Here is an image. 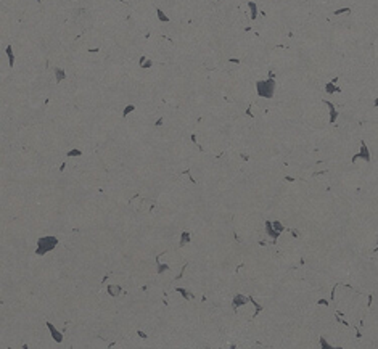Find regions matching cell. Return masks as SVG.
<instances>
[{
  "label": "cell",
  "instance_id": "obj_30",
  "mask_svg": "<svg viewBox=\"0 0 378 349\" xmlns=\"http://www.w3.org/2000/svg\"><path fill=\"white\" fill-rule=\"evenodd\" d=\"M319 304L320 306H328V301L327 299H319Z\"/></svg>",
  "mask_w": 378,
  "mask_h": 349
},
{
  "label": "cell",
  "instance_id": "obj_12",
  "mask_svg": "<svg viewBox=\"0 0 378 349\" xmlns=\"http://www.w3.org/2000/svg\"><path fill=\"white\" fill-rule=\"evenodd\" d=\"M324 103H325V105H327L328 108H330V122H332V124H333V122L336 121V118H338V111H336V108H335V106H333V105H332V103H330V101H327V100H325Z\"/></svg>",
  "mask_w": 378,
  "mask_h": 349
},
{
  "label": "cell",
  "instance_id": "obj_7",
  "mask_svg": "<svg viewBox=\"0 0 378 349\" xmlns=\"http://www.w3.org/2000/svg\"><path fill=\"white\" fill-rule=\"evenodd\" d=\"M106 291H108V295L110 296H113V298H116V296H119V295H122V288L119 287V285H108L106 287Z\"/></svg>",
  "mask_w": 378,
  "mask_h": 349
},
{
  "label": "cell",
  "instance_id": "obj_8",
  "mask_svg": "<svg viewBox=\"0 0 378 349\" xmlns=\"http://www.w3.org/2000/svg\"><path fill=\"white\" fill-rule=\"evenodd\" d=\"M138 66H140L142 69H150L151 66H153V61H151V58L140 57V58H138Z\"/></svg>",
  "mask_w": 378,
  "mask_h": 349
},
{
  "label": "cell",
  "instance_id": "obj_13",
  "mask_svg": "<svg viewBox=\"0 0 378 349\" xmlns=\"http://www.w3.org/2000/svg\"><path fill=\"white\" fill-rule=\"evenodd\" d=\"M53 73H55V81H57V84H60L61 81H65V79H66V73H65V69H61V68H55V69H53Z\"/></svg>",
  "mask_w": 378,
  "mask_h": 349
},
{
  "label": "cell",
  "instance_id": "obj_14",
  "mask_svg": "<svg viewBox=\"0 0 378 349\" xmlns=\"http://www.w3.org/2000/svg\"><path fill=\"white\" fill-rule=\"evenodd\" d=\"M177 293H180L182 295V298L184 299H187V301H190V299H195V295L192 291H188L187 288H177Z\"/></svg>",
  "mask_w": 378,
  "mask_h": 349
},
{
  "label": "cell",
  "instance_id": "obj_24",
  "mask_svg": "<svg viewBox=\"0 0 378 349\" xmlns=\"http://www.w3.org/2000/svg\"><path fill=\"white\" fill-rule=\"evenodd\" d=\"M187 267H188V264H184V267H182V270H180V273H179V277H176L177 280L184 278V273H185V270H187Z\"/></svg>",
  "mask_w": 378,
  "mask_h": 349
},
{
  "label": "cell",
  "instance_id": "obj_37",
  "mask_svg": "<svg viewBox=\"0 0 378 349\" xmlns=\"http://www.w3.org/2000/svg\"><path fill=\"white\" fill-rule=\"evenodd\" d=\"M35 2H37V3H40V0H35Z\"/></svg>",
  "mask_w": 378,
  "mask_h": 349
},
{
  "label": "cell",
  "instance_id": "obj_28",
  "mask_svg": "<svg viewBox=\"0 0 378 349\" xmlns=\"http://www.w3.org/2000/svg\"><path fill=\"white\" fill-rule=\"evenodd\" d=\"M163 124H164V118H160V119L154 122V126H156V127H160V126H163Z\"/></svg>",
  "mask_w": 378,
  "mask_h": 349
},
{
  "label": "cell",
  "instance_id": "obj_6",
  "mask_svg": "<svg viewBox=\"0 0 378 349\" xmlns=\"http://www.w3.org/2000/svg\"><path fill=\"white\" fill-rule=\"evenodd\" d=\"M265 233H267L270 238H274V240H275L277 237L280 235V232H277L275 227H274V224H272L270 220H265Z\"/></svg>",
  "mask_w": 378,
  "mask_h": 349
},
{
  "label": "cell",
  "instance_id": "obj_36",
  "mask_svg": "<svg viewBox=\"0 0 378 349\" xmlns=\"http://www.w3.org/2000/svg\"><path fill=\"white\" fill-rule=\"evenodd\" d=\"M373 105H375V106H378V98H377V100H375V103H373Z\"/></svg>",
  "mask_w": 378,
  "mask_h": 349
},
{
  "label": "cell",
  "instance_id": "obj_35",
  "mask_svg": "<svg viewBox=\"0 0 378 349\" xmlns=\"http://www.w3.org/2000/svg\"><path fill=\"white\" fill-rule=\"evenodd\" d=\"M241 158H243V159H245V161H248V159H249V156H248V154H245V153H243V154H241Z\"/></svg>",
  "mask_w": 378,
  "mask_h": 349
},
{
  "label": "cell",
  "instance_id": "obj_17",
  "mask_svg": "<svg viewBox=\"0 0 378 349\" xmlns=\"http://www.w3.org/2000/svg\"><path fill=\"white\" fill-rule=\"evenodd\" d=\"M66 156L68 158H79V156H82V151L79 148H73V150H69V151L66 153Z\"/></svg>",
  "mask_w": 378,
  "mask_h": 349
},
{
  "label": "cell",
  "instance_id": "obj_19",
  "mask_svg": "<svg viewBox=\"0 0 378 349\" xmlns=\"http://www.w3.org/2000/svg\"><path fill=\"white\" fill-rule=\"evenodd\" d=\"M134 111H135V105H127L126 108L122 109V116L126 118V116H129L130 113H134Z\"/></svg>",
  "mask_w": 378,
  "mask_h": 349
},
{
  "label": "cell",
  "instance_id": "obj_10",
  "mask_svg": "<svg viewBox=\"0 0 378 349\" xmlns=\"http://www.w3.org/2000/svg\"><path fill=\"white\" fill-rule=\"evenodd\" d=\"M248 8H249V19H256L257 15H259V11H257V5L254 2H248Z\"/></svg>",
  "mask_w": 378,
  "mask_h": 349
},
{
  "label": "cell",
  "instance_id": "obj_26",
  "mask_svg": "<svg viewBox=\"0 0 378 349\" xmlns=\"http://www.w3.org/2000/svg\"><path fill=\"white\" fill-rule=\"evenodd\" d=\"M290 233H291V237H294V238H299V232H298L296 229H291V230H290Z\"/></svg>",
  "mask_w": 378,
  "mask_h": 349
},
{
  "label": "cell",
  "instance_id": "obj_9",
  "mask_svg": "<svg viewBox=\"0 0 378 349\" xmlns=\"http://www.w3.org/2000/svg\"><path fill=\"white\" fill-rule=\"evenodd\" d=\"M190 240H192V233L187 232V230H184V232L180 233V243H179V246L182 248V246H185V245H188Z\"/></svg>",
  "mask_w": 378,
  "mask_h": 349
},
{
  "label": "cell",
  "instance_id": "obj_20",
  "mask_svg": "<svg viewBox=\"0 0 378 349\" xmlns=\"http://www.w3.org/2000/svg\"><path fill=\"white\" fill-rule=\"evenodd\" d=\"M319 343H320V348H322V349H332V348H333L330 343H327V339H325L324 336H320V338H319Z\"/></svg>",
  "mask_w": 378,
  "mask_h": 349
},
{
  "label": "cell",
  "instance_id": "obj_18",
  "mask_svg": "<svg viewBox=\"0 0 378 349\" xmlns=\"http://www.w3.org/2000/svg\"><path fill=\"white\" fill-rule=\"evenodd\" d=\"M156 265H158V273H163V272H166V270H169L171 269V265H168V264H161L160 262V256H158V259H156Z\"/></svg>",
  "mask_w": 378,
  "mask_h": 349
},
{
  "label": "cell",
  "instance_id": "obj_2",
  "mask_svg": "<svg viewBox=\"0 0 378 349\" xmlns=\"http://www.w3.org/2000/svg\"><path fill=\"white\" fill-rule=\"evenodd\" d=\"M274 92H275V79L274 77L262 79V81L256 82V93L261 98H272Z\"/></svg>",
  "mask_w": 378,
  "mask_h": 349
},
{
  "label": "cell",
  "instance_id": "obj_25",
  "mask_svg": "<svg viewBox=\"0 0 378 349\" xmlns=\"http://www.w3.org/2000/svg\"><path fill=\"white\" fill-rule=\"evenodd\" d=\"M137 335H138V336H140V338H142V339H146V338H148V335H146V333H145V331H143V330H137Z\"/></svg>",
  "mask_w": 378,
  "mask_h": 349
},
{
  "label": "cell",
  "instance_id": "obj_34",
  "mask_svg": "<svg viewBox=\"0 0 378 349\" xmlns=\"http://www.w3.org/2000/svg\"><path fill=\"white\" fill-rule=\"evenodd\" d=\"M285 180H286V182H294V179H293V177H290V176H286Z\"/></svg>",
  "mask_w": 378,
  "mask_h": 349
},
{
  "label": "cell",
  "instance_id": "obj_11",
  "mask_svg": "<svg viewBox=\"0 0 378 349\" xmlns=\"http://www.w3.org/2000/svg\"><path fill=\"white\" fill-rule=\"evenodd\" d=\"M5 53H7V58H8V65H10V68H13V66H15V53H13V47H11V45H7Z\"/></svg>",
  "mask_w": 378,
  "mask_h": 349
},
{
  "label": "cell",
  "instance_id": "obj_4",
  "mask_svg": "<svg viewBox=\"0 0 378 349\" xmlns=\"http://www.w3.org/2000/svg\"><path fill=\"white\" fill-rule=\"evenodd\" d=\"M47 328H49V331H50V335H51V338H53L55 343H61L63 341V333L58 331L57 328H55V325L50 323V322H47Z\"/></svg>",
  "mask_w": 378,
  "mask_h": 349
},
{
  "label": "cell",
  "instance_id": "obj_31",
  "mask_svg": "<svg viewBox=\"0 0 378 349\" xmlns=\"http://www.w3.org/2000/svg\"><path fill=\"white\" fill-rule=\"evenodd\" d=\"M65 169H66V161L61 162V166H60V172H65Z\"/></svg>",
  "mask_w": 378,
  "mask_h": 349
},
{
  "label": "cell",
  "instance_id": "obj_29",
  "mask_svg": "<svg viewBox=\"0 0 378 349\" xmlns=\"http://www.w3.org/2000/svg\"><path fill=\"white\" fill-rule=\"evenodd\" d=\"M349 11V8H341V10H336L335 11V15H341V13H348Z\"/></svg>",
  "mask_w": 378,
  "mask_h": 349
},
{
  "label": "cell",
  "instance_id": "obj_22",
  "mask_svg": "<svg viewBox=\"0 0 378 349\" xmlns=\"http://www.w3.org/2000/svg\"><path fill=\"white\" fill-rule=\"evenodd\" d=\"M190 140H192V143L196 146V150H200V151H203V146L201 145H198V138H196V134H192L190 135Z\"/></svg>",
  "mask_w": 378,
  "mask_h": 349
},
{
  "label": "cell",
  "instance_id": "obj_16",
  "mask_svg": "<svg viewBox=\"0 0 378 349\" xmlns=\"http://www.w3.org/2000/svg\"><path fill=\"white\" fill-rule=\"evenodd\" d=\"M325 90H327V93H335V92H341L340 89L335 85V81L333 82H328L327 85H325Z\"/></svg>",
  "mask_w": 378,
  "mask_h": 349
},
{
  "label": "cell",
  "instance_id": "obj_33",
  "mask_svg": "<svg viewBox=\"0 0 378 349\" xmlns=\"http://www.w3.org/2000/svg\"><path fill=\"white\" fill-rule=\"evenodd\" d=\"M233 237H235V240L238 241V243H240V241H241V238H240V237H238V233H237V232H233Z\"/></svg>",
  "mask_w": 378,
  "mask_h": 349
},
{
  "label": "cell",
  "instance_id": "obj_32",
  "mask_svg": "<svg viewBox=\"0 0 378 349\" xmlns=\"http://www.w3.org/2000/svg\"><path fill=\"white\" fill-rule=\"evenodd\" d=\"M246 114H248L249 118H254V114L251 113V108H248V109H246Z\"/></svg>",
  "mask_w": 378,
  "mask_h": 349
},
{
  "label": "cell",
  "instance_id": "obj_3",
  "mask_svg": "<svg viewBox=\"0 0 378 349\" xmlns=\"http://www.w3.org/2000/svg\"><path fill=\"white\" fill-rule=\"evenodd\" d=\"M370 148H367V145H365V142H360V151L356 153L354 156L351 158V162H356L357 159H364L365 162L370 161Z\"/></svg>",
  "mask_w": 378,
  "mask_h": 349
},
{
  "label": "cell",
  "instance_id": "obj_1",
  "mask_svg": "<svg viewBox=\"0 0 378 349\" xmlns=\"http://www.w3.org/2000/svg\"><path fill=\"white\" fill-rule=\"evenodd\" d=\"M60 240L57 237H40L35 243V254L37 256H43L47 253L53 251L55 248L58 246Z\"/></svg>",
  "mask_w": 378,
  "mask_h": 349
},
{
  "label": "cell",
  "instance_id": "obj_15",
  "mask_svg": "<svg viewBox=\"0 0 378 349\" xmlns=\"http://www.w3.org/2000/svg\"><path fill=\"white\" fill-rule=\"evenodd\" d=\"M156 15H158V19H160L161 23H169V21H171L169 16H168V15H166L161 8H156Z\"/></svg>",
  "mask_w": 378,
  "mask_h": 349
},
{
  "label": "cell",
  "instance_id": "obj_21",
  "mask_svg": "<svg viewBox=\"0 0 378 349\" xmlns=\"http://www.w3.org/2000/svg\"><path fill=\"white\" fill-rule=\"evenodd\" d=\"M249 301H251V303L254 304V307H256V311H254V315H257L259 314V312L262 311V309H264V306H261L259 303H257V301H254V298H249Z\"/></svg>",
  "mask_w": 378,
  "mask_h": 349
},
{
  "label": "cell",
  "instance_id": "obj_23",
  "mask_svg": "<svg viewBox=\"0 0 378 349\" xmlns=\"http://www.w3.org/2000/svg\"><path fill=\"white\" fill-rule=\"evenodd\" d=\"M272 224H274V227H275L277 232H283V230H285V227L282 225V222H280V220H274Z\"/></svg>",
  "mask_w": 378,
  "mask_h": 349
},
{
  "label": "cell",
  "instance_id": "obj_5",
  "mask_svg": "<svg viewBox=\"0 0 378 349\" xmlns=\"http://www.w3.org/2000/svg\"><path fill=\"white\" fill-rule=\"evenodd\" d=\"M249 298H246V296H243L241 293H238V295H235L233 296V299H232V304H233V311L237 312V309L240 307V306H243V304H246V301H248Z\"/></svg>",
  "mask_w": 378,
  "mask_h": 349
},
{
  "label": "cell",
  "instance_id": "obj_27",
  "mask_svg": "<svg viewBox=\"0 0 378 349\" xmlns=\"http://www.w3.org/2000/svg\"><path fill=\"white\" fill-rule=\"evenodd\" d=\"M229 63H233V65H241V60H238V58H229Z\"/></svg>",
  "mask_w": 378,
  "mask_h": 349
}]
</instances>
